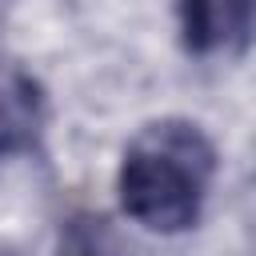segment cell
I'll list each match as a JSON object with an SVG mask.
<instances>
[{"label": "cell", "instance_id": "3957f363", "mask_svg": "<svg viewBox=\"0 0 256 256\" xmlns=\"http://www.w3.org/2000/svg\"><path fill=\"white\" fill-rule=\"evenodd\" d=\"M44 128V96L32 76L8 68L0 76V156L24 152Z\"/></svg>", "mask_w": 256, "mask_h": 256}, {"label": "cell", "instance_id": "7a4b0ae2", "mask_svg": "<svg viewBox=\"0 0 256 256\" xmlns=\"http://www.w3.org/2000/svg\"><path fill=\"white\" fill-rule=\"evenodd\" d=\"M180 32L196 56L244 52L256 36V0H180Z\"/></svg>", "mask_w": 256, "mask_h": 256}, {"label": "cell", "instance_id": "6da1fadb", "mask_svg": "<svg viewBox=\"0 0 256 256\" xmlns=\"http://www.w3.org/2000/svg\"><path fill=\"white\" fill-rule=\"evenodd\" d=\"M216 148L192 120H156L136 132L120 164V204L152 232H184L196 224Z\"/></svg>", "mask_w": 256, "mask_h": 256}, {"label": "cell", "instance_id": "277c9868", "mask_svg": "<svg viewBox=\"0 0 256 256\" xmlns=\"http://www.w3.org/2000/svg\"><path fill=\"white\" fill-rule=\"evenodd\" d=\"M56 256H132L120 228L100 212H76L60 228Z\"/></svg>", "mask_w": 256, "mask_h": 256}]
</instances>
